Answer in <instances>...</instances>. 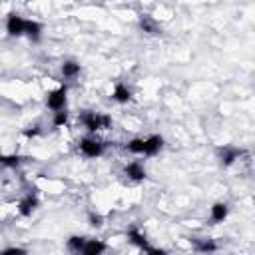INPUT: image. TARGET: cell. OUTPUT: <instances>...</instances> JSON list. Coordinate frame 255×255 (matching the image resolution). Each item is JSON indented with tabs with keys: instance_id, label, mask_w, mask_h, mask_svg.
Listing matches in <instances>:
<instances>
[{
	"instance_id": "12",
	"label": "cell",
	"mask_w": 255,
	"mask_h": 255,
	"mask_svg": "<svg viewBox=\"0 0 255 255\" xmlns=\"http://www.w3.org/2000/svg\"><path fill=\"white\" fill-rule=\"evenodd\" d=\"M126 235H128V239H130L134 245H138L140 249H144V251L147 249V239H146V235H144L138 227H130Z\"/></svg>"
},
{
	"instance_id": "4",
	"label": "cell",
	"mask_w": 255,
	"mask_h": 255,
	"mask_svg": "<svg viewBox=\"0 0 255 255\" xmlns=\"http://www.w3.org/2000/svg\"><path fill=\"white\" fill-rule=\"evenodd\" d=\"M243 156V149H239V147H233V146H225V147H221L219 151H218V158H219V164L223 166V168H229V166H233L239 158Z\"/></svg>"
},
{
	"instance_id": "17",
	"label": "cell",
	"mask_w": 255,
	"mask_h": 255,
	"mask_svg": "<svg viewBox=\"0 0 255 255\" xmlns=\"http://www.w3.org/2000/svg\"><path fill=\"white\" fill-rule=\"evenodd\" d=\"M124 147H126V151H130V154H142V156H144L146 138H134V140H130Z\"/></svg>"
},
{
	"instance_id": "5",
	"label": "cell",
	"mask_w": 255,
	"mask_h": 255,
	"mask_svg": "<svg viewBox=\"0 0 255 255\" xmlns=\"http://www.w3.org/2000/svg\"><path fill=\"white\" fill-rule=\"evenodd\" d=\"M6 32L10 36H24L26 34V20L20 14H16V12L8 14V18H6Z\"/></svg>"
},
{
	"instance_id": "21",
	"label": "cell",
	"mask_w": 255,
	"mask_h": 255,
	"mask_svg": "<svg viewBox=\"0 0 255 255\" xmlns=\"http://www.w3.org/2000/svg\"><path fill=\"white\" fill-rule=\"evenodd\" d=\"M88 221H90V225L96 227V229L104 225V218H102L100 214H96V212H90V214H88Z\"/></svg>"
},
{
	"instance_id": "18",
	"label": "cell",
	"mask_w": 255,
	"mask_h": 255,
	"mask_svg": "<svg viewBox=\"0 0 255 255\" xmlns=\"http://www.w3.org/2000/svg\"><path fill=\"white\" fill-rule=\"evenodd\" d=\"M86 237H82V235H72V237H68V241H66V247L70 249V251H74V253H82V249H84V245H86Z\"/></svg>"
},
{
	"instance_id": "10",
	"label": "cell",
	"mask_w": 255,
	"mask_h": 255,
	"mask_svg": "<svg viewBox=\"0 0 255 255\" xmlns=\"http://www.w3.org/2000/svg\"><path fill=\"white\" fill-rule=\"evenodd\" d=\"M227 214H229L227 203L216 201L214 206H212V221H214V223H223V221L227 219Z\"/></svg>"
},
{
	"instance_id": "16",
	"label": "cell",
	"mask_w": 255,
	"mask_h": 255,
	"mask_svg": "<svg viewBox=\"0 0 255 255\" xmlns=\"http://www.w3.org/2000/svg\"><path fill=\"white\" fill-rule=\"evenodd\" d=\"M140 30H142V32H146V34H149V36L160 34L158 24H156L154 20H151L149 16H142V18H140Z\"/></svg>"
},
{
	"instance_id": "1",
	"label": "cell",
	"mask_w": 255,
	"mask_h": 255,
	"mask_svg": "<svg viewBox=\"0 0 255 255\" xmlns=\"http://www.w3.org/2000/svg\"><path fill=\"white\" fill-rule=\"evenodd\" d=\"M80 122L84 124V128L90 132V134H96L100 130H110L112 128V116L108 114H98V112H90V110H84L80 114Z\"/></svg>"
},
{
	"instance_id": "8",
	"label": "cell",
	"mask_w": 255,
	"mask_h": 255,
	"mask_svg": "<svg viewBox=\"0 0 255 255\" xmlns=\"http://www.w3.org/2000/svg\"><path fill=\"white\" fill-rule=\"evenodd\" d=\"M164 147V138L160 134H154V136H149L146 138V149H144V156H156L160 154Z\"/></svg>"
},
{
	"instance_id": "7",
	"label": "cell",
	"mask_w": 255,
	"mask_h": 255,
	"mask_svg": "<svg viewBox=\"0 0 255 255\" xmlns=\"http://www.w3.org/2000/svg\"><path fill=\"white\" fill-rule=\"evenodd\" d=\"M124 174H126L128 180H132V182H144L146 176H147L142 162H130V164L124 168Z\"/></svg>"
},
{
	"instance_id": "19",
	"label": "cell",
	"mask_w": 255,
	"mask_h": 255,
	"mask_svg": "<svg viewBox=\"0 0 255 255\" xmlns=\"http://www.w3.org/2000/svg\"><path fill=\"white\" fill-rule=\"evenodd\" d=\"M68 118H70V114L66 112V108L64 110H56L54 112V118H52V126L54 128H62V126L68 124Z\"/></svg>"
},
{
	"instance_id": "2",
	"label": "cell",
	"mask_w": 255,
	"mask_h": 255,
	"mask_svg": "<svg viewBox=\"0 0 255 255\" xmlns=\"http://www.w3.org/2000/svg\"><path fill=\"white\" fill-rule=\"evenodd\" d=\"M78 149H80V154L86 156V158H100L102 154H104V149H106V144L98 140L96 136H86L78 142Z\"/></svg>"
},
{
	"instance_id": "23",
	"label": "cell",
	"mask_w": 255,
	"mask_h": 255,
	"mask_svg": "<svg viewBox=\"0 0 255 255\" xmlns=\"http://www.w3.org/2000/svg\"><path fill=\"white\" fill-rule=\"evenodd\" d=\"M24 255L26 253V249H22V247H6L4 249V255Z\"/></svg>"
},
{
	"instance_id": "11",
	"label": "cell",
	"mask_w": 255,
	"mask_h": 255,
	"mask_svg": "<svg viewBox=\"0 0 255 255\" xmlns=\"http://www.w3.org/2000/svg\"><path fill=\"white\" fill-rule=\"evenodd\" d=\"M106 251V243L104 241H100V239H88L82 253L84 255H100V253H104Z\"/></svg>"
},
{
	"instance_id": "9",
	"label": "cell",
	"mask_w": 255,
	"mask_h": 255,
	"mask_svg": "<svg viewBox=\"0 0 255 255\" xmlns=\"http://www.w3.org/2000/svg\"><path fill=\"white\" fill-rule=\"evenodd\" d=\"M112 100L118 102V104H128V102L132 100V90L124 82H120V84H116V88L112 92Z\"/></svg>"
},
{
	"instance_id": "13",
	"label": "cell",
	"mask_w": 255,
	"mask_h": 255,
	"mask_svg": "<svg viewBox=\"0 0 255 255\" xmlns=\"http://www.w3.org/2000/svg\"><path fill=\"white\" fill-rule=\"evenodd\" d=\"M195 251L199 253H212V251H218V243L214 239H191Z\"/></svg>"
},
{
	"instance_id": "20",
	"label": "cell",
	"mask_w": 255,
	"mask_h": 255,
	"mask_svg": "<svg viewBox=\"0 0 255 255\" xmlns=\"http://www.w3.org/2000/svg\"><path fill=\"white\" fill-rule=\"evenodd\" d=\"M24 160H26V158L14 154V156H4V158H2V164H4V168H18Z\"/></svg>"
},
{
	"instance_id": "15",
	"label": "cell",
	"mask_w": 255,
	"mask_h": 255,
	"mask_svg": "<svg viewBox=\"0 0 255 255\" xmlns=\"http://www.w3.org/2000/svg\"><path fill=\"white\" fill-rule=\"evenodd\" d=\"M42 24L36 22V20H26V36L32 40V42H38L40 36H42Z\"/></svg>"
},
{
	"instance_id": "22",
	"label": "cell",
	"mask_w": 255,
	"mask_h": 255,
	"mask_svg": "<svg viewBox=\"0 0 255 255\" xmlns=\"http://www.w3.org/2000/svg\"><path fill=\"white\" fill-rule=\"evenodd\" d=\"M40 134V124H34V126H28L26 130H24V136L26 138H36Z\"/></svg>"
},
{
	"instance_id": "3",
	"label": "cell",
	"mask_w": 255,
	"mask_h": 255,
	"mask_svg": "<svg viewBox=\"0 0 255 255\" xmlns=\"http://www.w3.org/2000/svg\"><path fill=\"white\" fill-rule=\"evenodd\" d=\"M66 94H68V86H66V84H62V86L56 88V90H50V92L46 94V106L52 110V112L64 110V108H66Z\"/></svg>"
},
{
	"instance_id": "6",
	"label": "cell",
	"mask_w": 255,
	"mask_h": 255,
	"mask_svg": "<svg viewBox=\"0 0 255 255\" xmlns=\"http://www.w3.org/2000/svg\"><path fill=\"white\" fill-rule=\"evenodd\" d=\"M38 206H40L38 197H36L34 193H26V195L18 201V214H20L22 218H30V216L38 210Z\"/></svg>"
},
{
	"instance_id": "14",
	"label": "cell",
	"mask_w": 255,
	"mask_h": 255,
	"mask_svg": "<svg viewBox=\"0 0 255 255\" xmlns=\"http://www.w3.org/2000/svg\"><path fill=\"white\" fill-rule=\"evenodd\" d=\"M80 64L78 62H74V60H68V62H64L62 64V68H60V72H62V76L66 78V80H72V78H76V76H80Z\"/></svg>"
}]
</instances>
